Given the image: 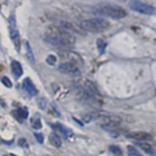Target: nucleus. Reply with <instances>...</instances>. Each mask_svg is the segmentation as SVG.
Returning a JSON list of instances; mask_svg holds the SVG:
<instances>
[{
	"mask_svg": "<svg viewBox=\"0 0 156 156\" xmlns=\"http://www.w3.org/2000/svg\"><path fill=\"white\" fill-rule=\"evenodd\" d=\"M81 27L90 32H102L109 27V22L102 18H93L81 23Z\"/></svg>",
	"mask_w": 156,
	"mask_h": 156,
	"instance_id": "obj_3",
	"label": "nucleus"
},
{
	"mask_svg": "<svg viewBox=\"0 0 156 156\" xmlns=\"http://www.w3.org/2000/svg\"><path fill=\"white\" fill-rule=\"evenodd\" d=\"M58 70L62 73H66V74H74V73L79 72V67L76 62H62V65L58 66Z\"/></svg>",
	"mask_w": 156,
	"mask_h": 156,
	"instance_id": "obj_6",
	"label": "nucleus"
},
{
	"mask_svg": "<svg viewBox=\"0 0 156 156\" xmlns=\"http://www.w3.org/2000/svg\"><path fill=\"white\" fill-rule=\"evenodd\" d=\"M43 156H49V155H43Z\"/></svg>",
	"mask_w": 156,
	"mask_h": 156,
	"instance_id": "obj_26",
	"label": "nucleus"
},
{
	"mask_svg": "<svg viewBox=\"0 0 156 156\" xmlns=\"http://www.w3.org/2000/svg\"><path fill=\"white\" fill-rule=\"evenodd\" d=\"M126 136L128 139L134 140H138V141H146L148 143L149 140H153V136H151L149 133H146V132L143 131H136V132H130V133H127Z\"/></svg>",
	"mask_w": 156,
	"mask_h": 156,
	"instance_id": "obj_5",
	"label": "nucleus"
},
{
	"mask_svg": "<svg viewBox=\"0 0 156 156\" xmlns=\"http://www.w3.org/2000/svg\"><path fill=\"white\" fill-rule=\"evenodd\" d=\"M95 13L97 15H101V16H105L115 20L123 19L127 16V12L124 8L118 6V5H112V4L101 5V6L96 8Z\"/></svg>",
	"mask_w": 156,
	"mask_h": 156,
	"instance_id": "obj_2",
	"label": "nucleus"
},
{
	"mask_svg": "<svg viewBox=\"0 0 156 156\" xmlns=\"http://www.w3.org/2000/svg\"><path fill=\"white\" fill-rule=\"evenodd\" d=\"M34 136H35L36 140L38 141L39 144H43L44 138H43V136H42L41 134H38V133H36V134H34Z\"/></svg>",
	"mask_w": 156,
	"mask_h": 156,
	"instance_id": "obj_25",
	"label": "nucleus"
},
{
	"mask_svg": "<svg viewBox=\"0 0 156 156\" xmlns=\"http://www.w3.org/2000/svg\"><path fill=\"white\" fill-rule=\"evenodd\" d=\"M18 144L20 146H22V147H27L28 146V144L27 143V140H24V139H20L18 141Z\"/></svg>",
	"mask_w": 156,
	"mask_h": 156,
	"instance_id": "obj_24",
	"label": "nucleus"
},
{
	"mask_svg": "<svg viewBox=\"0 0 156 156\" xmlns=\"http://www.w3.org/2000/svg\"><path fill=\"white\" fill-rule=\"evenodd\" d=\"M121 122L122 120L118 116H107V117H105L102 127L107 130H110V129H113L114 127L119 126L121 124Z\"/></svg>",
	"mask_w": 156,
	"mask_h": 156,
	"instance_id": "obj_7",
	"label": "nucleus"
},
{
	"mask_svg": "<svg viewBox=\"0 0 156 156\" xmlns=\"http://www.w3.org/2000/svg\"><path fill=\"white\" fill-rule=\"evenodd\" d=\"M135 144L138 145L140 148L145 151L146 153H149V154L154 153V149L152 147V145L149 144L148 143H146V141H135Z\"/></svg>",
	"mask_w": 156,
	"mask_h": 156,
	"instance_id": "obj_10",
	"label": "nucleus"
},
{
	"mask_svg": "<svg viewBox=\"0 0 156 156\" xmlns=\"http://www.w3.org/2000/svg\"><path fill=\"white\" fill-rule=\"evenodd\" d=\"M31 126H32L33 129H36V130L40 129L42 127L41 121H40V119H39L38 115H36L35 117H33V118L31 119Z\"/></svg>",
	"mask_w": 156,
	"mask_h": 156,
	"instance_id": "obj_18",
	"label": "nucleus"
},
{
	"mask_svg": "<svg viewBox=\"0 0 156 156\" xmlns=\"http://www.w3.org/2000/svg\"><path fill=\"white\" fill-rule=\"evenodd\" d=\"M23 89L26 90L30 96H36L37 95L38 91L35 88V86H34V84L32 83V81L30 80V78L27 77L26 79H23Z\"/></svg>",
	"mask_w": 156,
	"mask_h": 156,
	"instance_id": "obj_8",
	"label": "nucleus"
},
{
	"mask_svg": "<svg viewBox=\"0 0 156 156\" xmlns=\"http://www.w3.org/2000/svg\"><path fill=\"white\" fill-rule=\"evenodd\" d=\"M46 62L49 63L50 66H54L56 63V62H57V58L54 56V55H49L48 57H47V58H46Z\"/></svg>",
	"mask_w": 156,
	"mask_h": 156,
	"instance_id": "obj_22",
	"label": "nucleus"
},
{
	"mask_svg": "<svg viewBox=\"0 0 156 156\" xmlns=\"http://www.w3.org/2000/svg\"><path fill=\"white\" fill-rule=\"evenodd\" d=\"M26 55L27 57V58L29 60V62H34V56H33V52L31 50V47L30 45H29V43L27 41L26 42Z\"/></svg>",
	"mask_w": 156,
	"mask_h": 156,
	"instance_id": "obj_16",
	"label": "nucleus"
},
{
	"mask_svg": "<svg viewBox=\"0 0 156 156\" xmlns=\"http://www.w3.org/2000/svg\"><path fill=\"white\" fill-rule=\"evenodd\" d=\"M1 81H2V83L7 88H11L12 87V82H11V80H10L8 77H2Z\"/></svg>",
	"mask_w": 156,
	"mask_h": 156,
	"instance_id": "obj_23",
	"label": "nucleus"
},
{
	"mask_svg": "<svg viewBox=\"0 0 156 156\" xmlns=\"http://www.w3.org/2000/svg\"><path fill=\"white\" fill-rule=\"evenodd\" d=\"M85 84H86L88 90H89V92L91 93V94H93V95H100V91L98 90V88L96 87V85L93 82L86 81Z\"/></svg>",
	"mask_w": 156,
	"mask_h": 156,
	"instance_id": "obj_15",
	"label": "nucleus"
},
{
	"mask_svg": "<svg viewBox=\"0 0 156 156\" xmlns=\"http://www.w3.org/2000/svg\"><path fill=\"white\" fill-rule=\"evenodd\" d=\"M9 33H10V37H11L12 41L15 43L16 45L17 50H20V36H19V31L16 27H10L9 29Z\"/></svg>",
	"mask_w": 156,
	"mask_h": 156,
	"instance_id": "obj_9",
	"label": "nucleus"
},
{
	"mask_svg": "<svg viewBox=\"0 0 156 156\" xmlns=\"http://www.w3.org/2000/svg\"><path fill=\"white\" fill-rule=\"evenodd\" d=\"M11 67H12V71L14 73V75L16 77H20L23 74V67L21 66V63L17 61H13L11 63Z\"/></svg>",
	"mask_w": 156,
	"mask_h": 156,
	"instance_id": "obj_11",
	"label": "nucleus"
},
{
	"mask_svg": "<svg viewBox=\"0 0 156 156\" xmlns=\"http://www.w3.org/2000/svg\"><path fill=\"white\" fill-rule=\"evenodd\" d=\"M49 141H50V144L53 146H55V147H60L62 145V140L60 139V136L56 133H51V135L49 136Z\"/></svg>",
	"mask_w": 156,
	"mask_h": 156,
	"instance_id": "obj_13",
	"label": "nucleus"
},
{
	"mask_svg": "<svg viewBox=\"0 0 156 156\" xmlns=\"http://www.w3.org/2000/svg\"><path fill=\"white\" fill-rule=\"evenodd\" d=\"M44 40L54 46L70 48L74 45L75 37L62 27L51 26L44 33Z\"/></svg>",
	"mask_w": 156,
	"mask_h": 156,
	"instance_id": "obj_1",
	"label": "nucleus"
},
{
	"mask_svg": "<svg viewBox=\"0 0 156 156\" xmlns=\"http://www.w3.org/2000/svg\"><path fill=\"white\" fill-rule=\"evenodd\" d=\"M4 156H9V155H4Z\"/></svg>",
	"mask_w": 156,
	"mask_h": 156,
	"instance_id": "obj_27",
	"label": "nucleus"
},
{
	"mask_svg": "<svg viewBox=\"0 0 156 156\" xmlns=\"http://www.w3.org/2000/svg\"><path fill=\"white\" fill-rule=\"evenodd\" d=\"M97 116L98 115L95 114V113H88V114H86L84 117H83V119H84V121L86 122V123H89V122H91L92 120L96 119Z\"/></svg>",
	"mask_w": 156,
	"mask_h": 156,
	"instance_id": "obj_21",
	"label": "nucleus"
},
{
	"mask_svg": "<svg viewBox=\"0 0 156 156\" xmlns=\"http://www.w3.org/2000/svg\"><path fill=\"white\" fill-rule=\"evenodd\" d=\"M130 8L135 12H138L140 14H144V15H152L154 13V8L151 6V5L139 1V0H134L129 3Z\"/></svg>",
	"mask_w": 156,
	"mask_h": 156,
	"instance_id": "obj_4",
	"label": "nucleus"
},
{
	"mask_svg": "<svg viewBox=\"0 0 156 156\" xmlns=\"http://www.w3.org/2000/svg\"><path fill=\"white\" fill-rule=\"evenodd\" d=\"M52 127H53L54 129H56L57 131L61 132V133H62L63 136H68L72 135V131H71V130H69L68 128H66V127H65L63 125H62V124L57 123V124L52 125Z\"/></svg>",
	"mask_w": 156,
	"mask_h": 156,
	"instance_id": "obj_12",
	"label": "nucleus"
},
{
	"mask_svg": "<svg viewBox=\"0 0 156 156\" xmlns=\"http://www.w3.org/2000/svg\"><path fill=\"white\" fill-rule=\"evenodd\" d=\"M106 42L102 38H99L97 40V47H98V51H99V53L101 54V55H102V54L105 53V48H106Z\"/></svg>",
	"mask_w": 156,
	"mask_h": 156,
	"instance_id": "obj_14",
	"label": "nucleus"
},
{
	"mask_svg": "<svg viewBox=\"0 0 156 156\" xmlns=\"http://www.w3.org/2000/svg\"><path fill=\"white\" fill-rule=\"evenodd\" d=\"M127 150H128V156H141V154L138 151V149L135 148L134 146L129 145L127 147Z\"/></svg>",
	"mask_w": 156,
	"mask_h": 156,
	"instance_id": "obj_19",
	"label": "nucleus"
},
{
	"mask_svg": "<svg viewBox=\"0 0 156 156\" xmlns=\"http://www.w3.org/2000/svg\"><path fill=\"white\" fill-rule=\"evenodd\" d=\"M109 150H110V152L113 153L115 156H121L122 155V150L117 145H110L109 146Z\"/></svg>",
	"mask_w": 156,
	"mask_h": 156,
	"instance_id": "obj_20",
	"label": "nucleus"
},
{
	"mask_svg": "<svg viewBox=\"0 0 156 156\" xmlns=\"http://www.w3.org/2000/svg\"><path fill=\"white\" fill-rule=\"evenodd\" d=\"M15 113H17V117L16 118H22V119H27L28 116V111L27 108H19L17 111H15Z\"/></svg>",
	"mask_w": 156,
	"mask_h": 156,
	"instance_id": "obj_17",
	"label": "nucleus"
}]
</instances>
